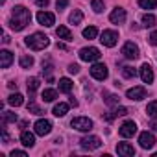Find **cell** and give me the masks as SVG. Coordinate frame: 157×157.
I'll use <instances>...</instances> for the list:
<instances>
[{"label":"cell","mask_w":157,"mask_h":157,"mask_svg":"<svg viewBox=\"0 0 157 157\" xmlns=\"http://www.w3.org/2000/svg\"><path fill=\"white\" fill-rule=\"evenodd\" d=\"M32 21V13L30 10H26L24 6H15L11 11V19H10V28L15 32H22Z\"/></svg>","instance_id":"obj_1"},{"label":"cell","mask_w":157,"mask_h":157,"mask_svg":"<svg viewBox=\"0 0 157 157\" xmlns=\"http://www.w3.org/2000/svg\"><path fill=\"white\" fill-rule=\"evenodd\" d=\"M24 43H26V46H28L30 50H33V52H41V50H44V48L50 46V39H48L44 33H41V32H35V33L28 35Z\"/></svg>","instance_id":"obj_2"},{"label":"cell","mask_w":157,"mask_h":157,"mask_svg":"<svg viewBox=\"0 0 157 157\" xmlns=\"http://www.w3.org/2000/svg\"><path fill=\"white\" fill-rule=\"evenodd\" d=\"M100 57H102V54H100V50H98L96 46H85V48L80 50V59H82V61L96 63Z\"/></svg>","instance_id":"obj_3"},{"label":"cell","mask_w":157,"mask_h":157,"mask_svg":"<svg viewBox=\"0 0 157 157\" xmlns=\"http://www.w3.org/2000/svg\"><path fill=\"white\" fill-rule=\"evenodd\" d=\"M70 126L74 129H78V131H91L94 128V122L89 117H76V118H72Z\"/></svg>","instance_id":"obj_4"},{"label":"cell","mask_w":157,"mask_h":157,"mask_svg":"<svg viewBox=\"0 0 157 157\" xmlns=\"http://www.w3.org/2000/svg\"><path fill=\"white\" fill-rule=\"evenodd\" d=\"M91 76L94 78V80H98V82H104L105 78L109 76V70H107V67L104 65V63H93V67H91Z\"/></svg>","instance_id":"obj_5"},{"label":"cell","mask_w":157,"mask_h":157,"mask_svg":"<svg viewBox=\"0 0 157 157\" xmlns=\"http://www.w3.org/2000/svg\"><path fill=\"white\" fill-rule=\"evenodd\" d=\"M100 43L107 48H113L117 43H118V33L115 30H104L102 35H100Z\"/></svg>","instance_id":"obj_6"},{"label":"cell","mask_w":157,"mask_h":157,"mask_svg":"<svg viewBox=\"0 0 157 157\" xmlns=\"http://www.w3.org/2000/svg\"><path fill=\"white\" fill-rule=\"evenodd\" d=\"M122 56H124L126 59H131V61H135V59L140 56V52H139V46H137L133 41H128V43H124V46H122Z\"/></svg>","instance_id":"obj_7"},{"label":"cell","mask_w":157,"mask_h":157,"mask_svg":"<svg viewBox=\"0 0 157 157\" xmlns=\"http://www.w3.org/2000/svg\"><path fill=\"white\" fill-rule=\"evenodd\" d=\"M80 144H82V148L83 150H98L100 146H102V139L100 137H96V135H89V137H83L82 140H80Z\"/></svg>","instance_id":"obj_8"},{"label":"cell","mask_w":157,"mask_h":157,"mask_svg":"<svg viewBox=\"0 0 157 157\" xmlns=\"http://www.w3.org/2000/svg\"><path fill=\"white\" fill-rule=\"evenodd\" d=\"M33 131L39 135V137H44L52 131V122L46 120V118H39L35 124H33Z\"/></svg>","instance_id":"obj_9"},{"label":"cell","mask_w":157,"mask_h":157,"mask_svg":"<svg viewBox=\"0 0 157 157\" xmlns=\"http://www.w3.org/2000/svg\"><path fill=\"white\" fill-rule=\"evenodd\" d=\"M118 133H120V137L129 139V137H133V135L137 133V124H135L133 120H126V122H122V126L118 128Z\"/></svg>","instance_id":"obj_10"},{"label":"cell","mask_w":157,"mask_h":157,"mask_svg":"<svg viewBox=\"0 0 157 157\" xmlns=\"http://www.w3.org/2000/svg\"><path fill=\"white\" fill-rule=\"evenodd\" d=\"M139 144H140V148H144V150L153 148V146H155V135H153L151 131H142V133L139 135Z\"/></svg>","instance_id":"obj_11"},{"label":"cell","mask_w":157,"mask_h":157,"mask_svg":"<svg viewBox=\"0 0 157 157\" xmlns=\"http://www.w3.org/2000/svg\"><path fill=\"white\" fill-rule=\"evenodd\" d=\"M37 22L44 28H50V26L56 24V15L50 13V11H39L37 13Z\"/></svg>","instance_id":"obj_12"},{"label":"cell","mask_w":157,"mask_h":157,"mask_svg":"<svg viewBox=\"0 0 157 157\" xmlns=\"http://www.w3.org/2000/svg\"><path fill=\"white\" fill-rule=\"evenodd\" d=\"M126 96H128L129 100H135V102H140V100H144V98H146V89H144L142 85H137V87H131V89H128V93H126Z\"/></svg>","instance_id":"obj_13"},{"label":"cell","mask_w":157,"mask_h":157,"mask_svg":"<svg viewBox=\"0 0 157 157\" xmlns=\"http://www.w3.org/2000/svg\"><path fill=\"white\" fill-rule=\"evenodd\" d=\"M126 17H128V15H126V10L117 6V8L111 11V15H109V21H111L113 24H124V22H126Z\"/></svg>","instance_id":"obj_14"},{"label":"cell","mask_w":157,"mask_h":157,"mask_svg":"<svg viewBox=\"0 0 157 157\" xmlns=\"http://www.w3.org/2000/svg\"><path fill=\"white\" fill-rule=\"evenodd\" d=\"M139 76H140V80L144 82V83H151L153 82V70H151V67L148 65V63H144L142 67H140V70H139Z\"/></svg>","instance_id":"obj_15"},{"label":"cell","mask_w":157,"mask_h":157,"mask_svg":"<svg viewBox=\"0 0 157 157\" xmlns=\"http://www.w3.org/2000/svg\"><path fill=\"white\" fill-rule=\"evenodd\" d=\"M117 153L122 157H133L135 155V148L129 142H118L117 144Z\"/></svg>","instance_id":"obj_16"},{"label":"cell","mask_w":157,"mask_h":157,"mask_svg":"<svg viewBox=\"0 0 157 157\" xmlns=\"http://www.w3.org/2000/svg\"><path fill=\"white\" fill-rule=\"evenodd\" d=\"M35 135H37V133H30V131L22 129V133H21V142H22L26 148H33V146H35Z\"/></svg>","instance_id":"obj_17"},{"label":"cell","mask_w":157,"mask_h":157,"mask_svg":"<svg viewBox=\"0 0 157 157\" xmlns=\"http://www.w3.org/2000/svg\"><path fill=\"white\" fill-rule=\"evenodd\" d=\"M13 63V54L10 50H0V65L2 68H10Z\"/></svg>","instance_id":"obj_18"},{"label":"cell","mask_w":157,"mask_h":157,"mask_svg":"<svg viewBox=\"0 0 157 157\" xmlns=\"http://www.w3.org/2000/svg\"><path fill=\"white\" fill-rule=\"evenodd\" d=\"M52 113H54V117H57V118L65 117V115L68 113V104H65V102L56 104V105H54V109H52Z\"/></svg>","instance_id":"obj_19"},{"label":"cell","mask_w":157,"mask_h":157,"mask_svg":"<svg viewBox=\"0 0 157 157\" xmlns=\"http://www.w3.org/2000/svg\"><path fill=\"white\" fill-rule=\"evenodd\" d=\"M129 113V109L128 107H122V105H118L117 109H113L109 115H105V120H113V118H117V117H126Z\"/></svg>","instance_id":"obj_20"},{"label":"cell","mask_w":157,"mask_h":157,"mask_svg":"<svg viewBox=\"0 0 157 157\" xmlns=\"http://www.w3.org/2000/svg\"><path fill=\"white\" fill-rule=\"evenodd\" d=\"M56 35H57L59 39H63V41H72V32H70L67 26H59V28L56 30Z\"/></svg>","instance_id":"obj_21"},{"label":"cell","mask_w":157,"mask_h":157,"mask_svg":"<svg viewBox=\"0 0 157 157\" xmlns=\"http://www.w3.org/2000/svg\"><path fill=\"white\" fill-rule=\"evenodd\" d=\"M8 104L13 105V107H19V105L24 104V96H22L21 93H15V94H11V96L8 98Z\"/></svg>","instance_id":"obj_22"},{"label":"cell","mask_w":157,"mask_h":157,"mask_svg":"<svg viewBox=\"0 0 157 157\" xmlns=\"http://www.w3.org/2000/svg\"><path fill=\"white\" fill-rule=\"evenodd\" d=\"M74 87V83L68 80V78H61L59 80V93H70Z\"/></svg>","instance_id":"obj_23"},{"label":"cell","mask_w":157,"mask_h":157,"mask_svg":"<svg viewBox=\"0 0 157 157\" xmlns=\"http://www.w3.org/2000/svg\"><path fill=\"white\" fill-rule=\"evenodd\" d=\"M82 21H83V13H82L80 10H74V11L70 13V17H68V22L74 24V26H76V24H80Z\"/></svg>","instance_id":"obj_24"},{"label":"cell","mask_w":157,"mask_h":157,"mask_svg":"<svg viewBox=\"0 0 157 157\" xmlns=\"http://www.w3.org/2000/svg\"><path fill=\"white\" fill-rule=\"evenodd\" d=\"M41 98H43V102H54V100L57 98V91H54V89H44L43 94H41Z\"/></svg>","instance_id":"obj_25"},{"label":"cell","mask_w":157,"mask_h":157,"mask_svg":"<svg viewBox=\"0 0 157 157\" xmlns=\"http://www.w3.org/2000/svg\"><path fill=\"white\" fill-rule=\"evenodd\" d=\"M28 93L30 94H33L37 89H39V78H35V76H32V78H28Z\"/></svg>","instance_id":"obj_26"},{"label":"cell","mask_w":157,"mask_h":157,"mask_svg":"<svg viewBox=\"0 0 157 157\" xmlns=\"http://www.w3.org/2000/svg\"><path fill=\"white\" fill-rule=\"evenodd\" d=\"M155 22H157V19H155L151 13H146V15L142 17V26H144V28H153Z\"/></svg>","instance_id":"obj_27"},{"label":"cell","mask_w":157,"mask_h":157,"mask_svg":"<svg viewBox=\"0 0 157 157\" xmlns=\"http://www.w3.org/2000/svg\"><path fill=\"white\" fill-rule=\"evenodd\" d=\"M96 35H98L96 26H87V28L83 30V37H85V39H96Z\"/></svg>","instance_id":"obj_28"},{"label":"cell","mask_w":157,"mask_h":157,"mask_svg":"<svg viewBox=\"0 0 157 157\" xmlns=\"http://www.w3.org/2000/svg\"><path fill=\"white\" fill-rule=\"evenodd\" d=\"M8 122H17V115L13 111H4V115H2V126H6Z\"/></svg>","instance_id":"obj_29"},{"label":"cell","mask_w":157,"mask_h":157,"mask_svg":"<svg viewBox=\"0 0 157 157\" xmlns=\"http://www.w3.org/2000/svg\"><path fill=\"white\" fill-rule=\"evenodd\" d=\"M139 6L142 10H155L157 8V0H139Z\"/></svg>","instance_id":"obj_30"},{"label":"cell","mask_w":157,"mask_h":157,"mask_svg":"<svg viewBox=\"0 0 157 157\" xmlns=\"http://www.w3.org/2000/svg\"><path fill=\"white\" fill-rule=\"evenodd\" d=\"M19 65H21L22 68H30V67L33 65V57H32V56H21Z\"/></svg>","instance_id":"obj_31"},{"label":"cell","mask_w":157,"mask_h":157,"mask_svg":"<svg viewBox=\"0 0 157 157\" xmlns=\"http://www.w3.org/2000/svg\"><path fill=\"white\" fill-rule=\"evenodd\" d=\"M146 113H148L151 118H157V100H153V102H150V104L146 105Z\"/></svg>","instance_id":"obj_32"},{"label":"cell","mask_w":157,"mask_h":157,"mask_svg":"<svg viewBox=\"0 0 157 157\" xmlns=\"http://www.w3.org/2000/svg\"><path fill=\"white\" fill-rule=\"evenodd\" d=\"M122 76L128 78V80H131V78L137 76V70H135L133 67H128V65H126V67H122Z\"/></svg>","instance_id":"obj_33"},{"label":"cell","mask_w":157,"mask_h":157,"mask_svg":"<svg viewBox=\"0 0 157 157\" xmlns=\"http://www.w3.org/2000/svg\"><path fill=\"white\" fill-rule=\"evenodd\" d=\"M28 113H32V115H43V109H41L33 100H30V102H28Z\"/></svg>","instance_id":"obj_34"},{"label":"cell","mask_w":157,"mask_h":157,"mask_svg":"<svg viewBox=\"0 0 157 157\" xmlns=\"http://www.w3.org/2000/svg\"><path fill=\"white\" fill-rule=\"evenodd\" d=\"M91 6H93L94 13H102V11H104V8H105L104 0H93V2H91Z\"/></svg>","instance_id":"obj_35"},{"label":"cell","mask_w":157,"mask_h":157,"mask_svg":"<svg viewBox=\"0 0 157 157\" xmlns=\"http://www.w3.org/2000/svg\"><path fill=\"white\" fill-rule=\"evenodd\" d=\"M118 102H120V98L117 94H105V104L107 105H118Z\"/></svg>","instance_id":"obj_36"},{"label":"cell","mask_w":157,"mask_h":157,"mask_svg":"<svg viewBox=\"0 0 157 157\" xmlns=\"http://www.w3.org/2000/svg\"><path fill=\"white\" fill-rule=\"evenodd\" d=\"M56 6H57V10H59V11H63V10L68 6V0H57V2H56Z\"/></svg>","instance_id":"obj_37"},{"label":"cell","mask_w":157,"mask_h":157,"mask_svg":"<svg viewBox=\"0 0 157 157\" xmlns=\"http://www.w3.org/2000/svg\"><path fill=\"white\" fill-rule=\"evenodd\" d=\"M68 72H70V74H78V72H80V65L70 63V65H68Z\"/></svg>","instance_id":"obj_38"},{"label":"cell","mask_w":157,"mask_h":157,"mask_svg":"<svg viewBox=\"0 0 157 157\" xmlns=\"http://www.w3.org/2000/svg\"><path fill=\"white\" fill-rule=\"evenodd\" d=\"M148 41H150V43H151L153 46H157V30L150 33V37H148Z\"/></svg>","instance_id":"obj_39"},{"label":"cell","mask_w":157,"mask_h":157,"mask_svg":"<svg viewBox=\"0 0 157 157\" xmlns=\"http://www.w3.org/2000/svg\"><path fill=\"white\" fill-rule=\"evenodd\" d=\"M11 157H26V151L24 150H13L11 151Z\"/></svg>","instance_id":"obj_40"},{"label":"cell","mask_w":157,"mask_h":157,"mask_svg":"<svg viewBox=\"0 0 157 157\" xmlns=\"http://www.w3.org/2000/svg\"><path fill=\"white\" fill-rule=\"evenodd\" d=\"M2 142H4V144H8V142H10V135H8L6 128H2Z\"/></svg>","instance_id":"obj_41"},{"label":"cell","mask_w":157,"mask_h":157,"mask_svg":"<svg viewBox=\"0 0 157 157\" xmlns=\"http://www.w3.org/2000/svg\"><path fill=\"white\" fill-rule=\"evenodd\" d=\"M37 6L39 8H46L48 6V0H37Z\"/></svg>","instance_id":"obj_42"},{"label":"cell","mask_w":157,"mask_h":157,"mask_svg":"<svg viewBox=\"0 0 157 157\" xmlns=\"http://www.w3.org/2000/svg\"><path fill=\"white\" fill-rule=\"evenodd\" d=\"M150 128H151V129H153V131L157 133V118H153V120H151V124H150Z\"/></svg>","instance_id":"obj_43"},{"label":"cell","mask_w":157,"mask_h":157,"mask_svg":"<svg viewBox=\"0 0 157 157\" xmlns=\"http://www.w3.org/2000/svg\"><path fill=\"white\" fill-rule=\"evenodd\" d=\"M10 41H11V39H10V35H8V33H4V39H2V43H4V44H10Z\"/></svg>","instance_id":"obj_44"},{"label":"cell","mask_w":157,"mask_h":157,"mask_svg":"<svg viewBox=\"0 0 157 157\" xmlns=\"http://www.w3.org/2000/svg\"><path fill=\"white\" fill-rule=\"evenodd\" d=\"M57 48H61V50H67V44H65V43H57Z\"/></svg>","instance_id":"obj_45"},{"label":"cell","mask_w":157,"mask_h":157,"mask_svg":"<svg viewBox=\"0 0 157 157\" xmlns=\"http://www.w3.org/2000/svg\"><path fill=\"white\" fill-rule=\"evenodd\" d=\"M8 85H10V89H15V91H17V83H15V82H10Z\"/></svg>","instance_id":"obj_46"},{"label":"cell","mask_w":157,"mask_h":157,"mask_svg":"<svg viewBox=\"0 0 157 157\" xmlns=\"http://www.w3.org/2000/svg\"><path fill=\"white\" fill-rule=\"evenodd\" d=\"M70 105H74V107H76V105H78V100H76V98H74V96H72V98H70Z\"/></svg>","instance_id":"obj_47"},{"label":"cell","mask_w":157,"mask_h":157,"mask_svg":"<svg viewBox=\"0 0 157 157\" xmlns=\"http://www.w3.org/2000/svg\"><path fill=\"white\" fill-rule=\"evenodd\" d=\"M19 126H21V128H22V129H24V128H26V126H28V122H26V120H21V122H19Z\"/></svg>","instance_id":"obj_48"},{"label":"cell","mask_w":157,"mask_h":157,"mask_svg":"<svg viewBox=\"0 0 157 157\" xmlns=\"http://www.w3.org/2000/svg\"><path fill=\"white\" fill-rule=\"evenodd\" d=\"M153 157H157V153H153Z\"/></svg>","instance_id":"obj_49"}]
</instances>
